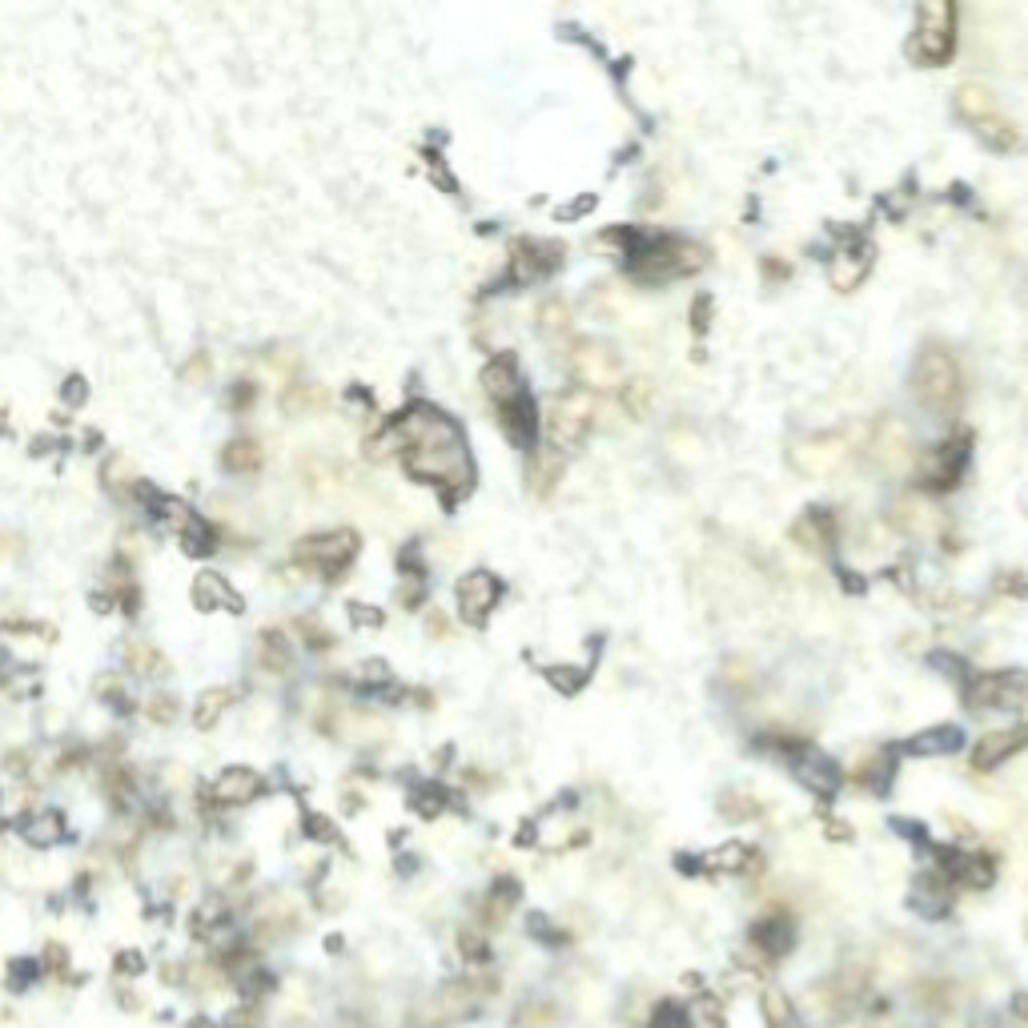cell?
I'll use <instances>...</instances> for the list:
<instances>
[{
  "mask_svg": "<svg viewBox=\"0 0 1028 1028\" xmlns=\"http://www.w3.org/2000/svg\"><path fill=\"white\" fill-rule=\"evenodd\" d=\"M37 976H41V960H33V956H21V960L9 964V988L13 992H25L29 984H37Z\"/></svg>",
  "mask_w": 1028,
  "mask_h": 1028,
  "instance_id": "28",
  "label": "cell"
},
{
  "mask_svg": "<svg viewBox=\"0 0 1028 1028\" xmlns=\"http://www.w3.org/2000/svg\"><path fill=\"white\" fill-rule=\"evenodd\" d=\"M221 462H225V470H233V474H249V470L262 466V446H257L253 438H233V442L225 446Z\"/></svg>",
  "mask_w": 1028,
  "mask_h": 1028,
  "instance_id": "21",
  "label": "cell"
},
{
  "mask_svg": "<svg viewBox=\"0 0 1028 1028\" xmlns=\"http://www.w3.org/2000/svg\"><path fill=\"white\" fill-rule=\"evenodd\" d=\"M25 840L29 844H37V848H53L57 840H65V820L57 816V812H37V816H29L25 820Z\"/></svg>",
  "mask_w": 1028,
  "mask_h": 1028,
  "instance_id": "20",
  "label": "cell"
},
{
  "mask_svg": "<svg viewBox=\"0 0 1028 1028\" xmlns=\"http://www.w3.org/2000/svg\"><path fill=\"white\" fill-rule=\"evenodd\" d=\"M964 462H968L964 442H944V446L932 450V458H928V466H924V478H928L932 486H956Z\"/></svg>",
  "mask_w": 1028,
  "mask_h": 1028,
  "instance_id": "13",
  "label": "cell"
},
{
  "mask_svg": "<svg viewBox=\"0 0 1028 1028\" xmlns=\"http://www.w3.org/2000/svg\"><path fill=\"white\" fill-rule=\"evenodd\" d=\"M262 663H266L270 671H286V667H290V643H286V635L270 631V635L262 639Z\"/></svg>",
  "mask_w": 1028,
  "mask_h": 1028,
  "instance_id": "27",
  "label": "cell"
},
{
  "mask_svg": "<svg viewBox=\"0 0 1028 1028\" xmlns=\"http://www.w3.org/2000/svg\"><path fill=\"white\" fill-rule=\"evenodd\" d=\"M257 792H262V776H257L253 767H225L221 776L213 780V788H209L213 804H221V808H241Z\"/></svg>",
  "mask_w": 1028,
  "mask_h": 1028,
  "instance_id": "9",
  "label": "cell"
},
{
  "mask_svg": "<svg viewBox=\"0 0 1028 1028\" xmlns=\"http://www.w3.org/2000/svg\"><path fill=\"white\" fill-rule=\"evenodd\" d=\"M354 555H358V535L354 531H326V535H314L298 547V563H306L322 575H338Z\"/></svg>",
  "mask_w": 1028,
  "mask_h": 1028,
  "instance_id": "8",
  "label": "cell"
},
{
  "mask_svg": "<svg viewBox=\"0 0 1028 1028\" xmlns=\"http://www.w3.org/2000/svg\"><path fill=\"white\" fill-rule=\"evenodd\" d=\"M458 956L466 960V968H486L490 956H494V952H490V936H486L478 924H474V928H462V932H458Z\"/></svg>",
  "mask_w": 1028,
  "mask_h": 1028,
  "instance_id": "23",
  "label": "cell"
},
{
  "mask_svg": "<svg viewBox=\"0 0 1028 1028\" xmlns=\"http://www.w3.org/2000/svg\"><path fill=\"white\" fill-rule=\"evenodd\" d=\"M458 603H462V615H470V619H482L494 603H498V579H490V575H466L462 579V587H458Z\"/></svg>",
  "mask_w": 1028,
  "mask_h": 1028,
  "instance_id": "14",
  "label": "cell"
},
{
  "mask_svg": "<svg viewBox=\"0 0 1028 1028\" xmlns=\"http://www.w3.org/2000/svg\"><path fill=\"white\" fill-rule=\"evenodd\" d=\"M374 446H398L402 450V462L414 478L422 482H434V486H470V454H466V438L462 430L430 410V406H418L410 410L406 418H398L390 426V434Z\"/></svg>",
  "mask_w": 1028,
  "mask_h": 1028,
  "instance_id": "1",
  "label": "cell"
},
{
  "mask_svg": "<svg viewBox=\"0 0 1028 1028\" xmlns=\"http://www.w3.org/2000/svg\"><path fill=\"white\" fill-rule=\"evenodd\" d=\"M563 1020V1008L551 996H527L514 1008V1028H555Z\"/></svg>",
  "mask_w": 1028,
  "mask_h": 1028,
  "instance_id": "17",
  "label": "cell"
},
{
  "mask_svg": "<svg viewBox=\"0 0 1028 1028\" xmlns=\"http://www.w3.org/2000/svg\"><path fill=\"white\" fill-rule=\"evenodd\" d=\"M181 539H185V551H189V555H205V551H213V531L197 519V514H189V523L181 527Z\"/></svg>",
  "mask_w": 1028,
  "mask_h": 1028,
  "instance_id": "26",
  "label": "cell"
},
{
  "mask_svg": "<svg viewBox=\"0 0 1028 1028\" xmlns=\"http://www.w3.org/2000/svg\"><path fill=\"white\" fill-rule=\"evenodd\" d=\"M141 968H145V964H141V956H137V952H121V956H117V972H121V976H125V972H129V976H137Z\"/></svg>",
  "mask_w": 1028,
  "mask_h": 1028,
  "instance_id": "33",
  "label": "cell"
},
{
  "mask_svg": "<svg viewBox=\"0 0 1028 1028\" xmlns=\"http://www.w3.org/2000/svg\"><path fill=\"white\" fill-rule=\"evenodd\" d=\"M193 603L201 607V611H237L241 607V599L233 595V587L221 579V575H213V571H205V575H197V583H193Z\"/></svg>",
  "mask_w": 1028,
  "mask_h": 1028,
  "instance_id": "15",
  "label": "cell"
},
{
  "mask_svg": "<svg viewBox=\"0 0 1028 1028\" xmlns=\"http://www.w3.org/2000/svg\"><path fill=\"white\" fill-rule=\"evenodd\" d=\"M233 703V691L229 687H213V691H205L201 699H197V711H193V723L197 727H213L217 719H221V711Z\"/></svg>",
  "mask_w": 1028,
  "mask_h": 1028,
  "instance_id": "24",
  "label": "cell"
},
{
  "mask_svg": "<svg viewBox=\"0 0 1028 1028\" xmlns=\"http://www.w3.org/2000/svg\"><path fill=\"white\" fill-rule=\"evenodd\" d=\"M430 1028H438V1024H430Z\"/></svg>",
  "mask_w": 1028,
  "mask_h": 1028,
  "instance_id": "34",
  "label": "cell"
},
{
  "mask_svg": "<svg viewBox=\"0 0 1028 1028\" xmlns=\"http://www.w3.org/2000/svg\"><path fill=\"white\" fill-rule=\"evenodd\" d=\"M759 1016H763L767 1028H804L800 1004H796L780 984L759 988Z\"/></svg>",
  "mask_w": 1028,
  "mask_h": 1028,
  "instance_id": "10",
  "label": "cell"
},
{
  "mask_svg": "<svg viewBox=\"0 0 1028 1028\" xmlns=\"http://www.w3.org/2000/svg\"><path fill=\"white\" fill-rule=\"evenodd\" d=\"M318 406H326V394L318 386H290L282 394V410L286 414H306V410H318Z\"/></svg>",
  "mask_w": 1028,
  "mask_h": 1028,
  "instance_id": "25",
  "label": "cell"
},
{
  "mask_svg": "<svg viewBox=\"0 0 1028 1028\" xmlns=\"http://www.w3.org/2000/svg\"><path fill=\"white\" fill-rule=\"evenodd\" d=\"M229 904L225 900H205L197 912H193V936L197 940H209V944H221L225 936H229Z\"/></svg>",
  "mask_w": 1028,
  "mask_h": 1028,
  "instance_id": "16",
  "label": "cell"
},
{
  "mask_svg": "<svg viewBox=\"0 0 1028 1028\" xmlns=\"http://www.w3.org/2000/svg\"><path fill=\"white\" fill-rule=\"evenodd\" d=\"M912 908H916L924 920H944L948 908H952V888H948V880H944L940 872L920 876L916 888H912Z\"/></svg>",
  "mask_w": 1028,
  "mask_h": 1028,
  "instance_id": "11",
  "label": "cell"
},
{
  "mask_svg": "<svg viewBox=\"0 0 1028 1028\" xmlns=\"http://www.w3.org/2000/svg\"><path fill=\"white\" fill-rule=\"evenodd\" d=\"M647 1028H695V1016H691V1004L683 1000H655L647 1008Z\"/></svg>",
  "mask_w": 1028,
  "mask_h": 1028,
  "instance_id": "19",
  "label": "cell"
},
{
  "mask_svg": "<svg viewBox=\"0 0 1028 1028\" xmlns=\"http://www.w3.org/2000/svg\"><path fill=\"white\" fill-rule=\"evenodd\" d=\"M125 663H129V671L141 675V679L165 675V659H161V651H157L153 643H129V647H125Z\"/></svg>",
  "mask_w": 1028,
  "mask_h": 1028,
  "instance_id": "22",
  "label": "cell"
},
{
  "mask_svg": "<svg viewBox=\"0 0 1028 1028\" xmlns=\"http://www.w3.org/2000/svg\"><path fill=\"white\" fill-rule=\"evenodd\" d=\"M1008 1020L1020 1024V1028H1028V992H1012V996H1008Z\"/></svg>",
  "mask_w": 1028,
  "mask_h": 1028,
  "instance_id": "30",
  "label": "cell"
},
{
  "mask_svg": "<svg viewBox=\"0 0 1028 1028\" xmlns=\"http://www.w3.org/2000/svg\"><path fill=\"white\" fill-rule=\"evenodd\" d=\"M330 1028H374V1024H370L358 1008H346L342 1016H334V1024H330Z\"/></svg>",
  "mask_w": 1028,
  "mask_h": 1028,
  "instance_id": "31",
  "label": "cell"
},
{
  "mask_svg": "<svg viewBox=\"0 0 1028 1028\" xmlns=\"http://www.w3.org/2000/svg\"><path fill=\"white\" fill-rule=\"evenodd\" d=\"M173 715H177V703H173V699H153V703H149V719L169 723Z\"/></svg>",
  "mask_w": 1028,
  "mask_h": 1028,
  "instance_id": "32",
  "label": "cell"
},
{
  "mask_svg": "<svg viewBox=\"0 0 1028 1028\" xmlns=\"http://www.w3.org/2000/svg\"><path fill=\"white\" fill-rule=\"evenodd\" d=\"M956 109H960V117L980 133V137H988L992 145H1012L1016 141V133H1012V125L996 113V105H992V97L984 93V89H976V85H964L960 93H956Z\"/></svg>",
  "mask_w": 1028,
  "mask_h": 1028,
  "instance_id": "7",
  "label": "cell"
},
{
  "mask_svg": "<svg viewBox=\"0 0 1028 1028\" xmlns=\"http://www.w3.org/2000/svg\"><path fill=\"white\" fill-rule=\"evenodd\" d=\"M916 394L932 414H952L960 402V370L952 362V354L944 350H924L916 362Z\"/></svg>",
  "mask_w": 1028,
  "mask_h": 1028,
  "instance_id": "3",
  "label": "cell"
},
{
  "mask_svg": "<svg viewBox=\"0 0 1028 1028\" xmlns=\"http://www.w3.org/2000/svg\"><path fill=\"white\" fill-rule=\"evenodd\" d=\"M747 944H751V956H755V968L763 964H776L784 960L792 948H796V924L788 912H767L751 924L747 932Z\"/></svg>",
  "mask_w": 1028,
  "mask_h": 1028,
  "instance_id": "6",
  "label": "cell"
},
{
  "mask_svg": "<svg viewBox=\"0 0 1028 1028\" xmlns=\"http://www.w3.org/2000/svg\"><path fill=\"white\" fill-rule=\"evenodd\" d=\"M1028 743V727H1004V731H992V735H984L980 743H976V751H972V763L980 767V771H988V767H996V763H1004L1016 747H1024Z\"/></svg>",
  "mask_w": 1028,
  "mask_h": 1028,
  "instance_id": "12",
  "label": "cell"
},
{
  "mask_svg": "<svg viewBox=\"0 0 1028 1028\" xmlns=\"http://www.w3.org/2000/svg\"><path fill=\"white\" fill-rule=\"evenodd\" d=\"M956 45V9L952 5H924L916 17V37H912V53L924 65H944L952 57Z\"/></svg>",
  "mask_w": 1028,
  "mask_h": 1028,
  "instance_id": "4",
  "label": "cell"
},
{
  "mask_svg": "<svg viewBox=\"0 0 1028 1028\" xmlns=\"http://www.w3.org/2000/svg\"><path fill=\"white\" fill-rule=\"evenodd\" d=\"M691 1016L695 1024H707V1028H727V996L715 992V988H703L691 996Z\"/></svg>",
  "mask_w": 1028,
  "mask_h": 1028,
  "instance_id": "18",
  "label": "cell"
},
{
  "mask_svg": "<svg viewBox=\"0 0 1028 1028\" xmlns=\"http://www.w3.org/2000/svg\"><path fill=\"white\" fill-rule=\"evenodd\" d=\"M482 386H486L490 402L498 406V418H502V430L510 434V442L531 450L539 422H535V402L527 394V382H523L519 370H514V362L510 358H494L482 370Z\"/></svg>",
  "mask_w": 1028,
  "mask_h": 1028,
  "instance_id": "2",
  "label": "cell"
},
{
  "mask_svg": "<svg viewBox=\"0 0 1028 1028\" xmlns=\"http://www.w3.org/2000/svg\"><path fill=\"white\" fill-rule=\"evenodd\" d=\"M956 727H936V731H928V735H920L916 743H912V751H920V755H928V751H952L956 747Z\"/></svg>",
  "mask_w": 1028,
  "mask_h": 1028,
  "instance_id": "29",
  "label": "cell"
},
{
  "mask_svg": "<svg viewBox=\"0 0 1028 1028\" xmlns=\"http://www.w3.org/2000/svg\"><path fill=\"white\" fill-rule=\"evenodd\" d=\"M591 422H595V402H591V394H583V390H571V394L555 398L551 410H547V434H551V442H555L559 450L579 446V442L587 438Z\"/></svg>",
  "mask_w": 1028,
  "mask_h": 1028,
  "instance_id": "5",
  "label": "cell"
}]
</instances>
